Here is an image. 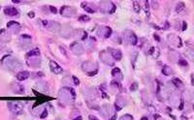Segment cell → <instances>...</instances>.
<instances>
[{
	"label": "cell",
	"mask_w": 194,
	"mask_h": 120,
	"mask_svg": "<svg viewBox=\"0 0 194 120\" xmlns=\"http://www.w3.org/2000/svg\"><path fill=\"white\" fill-rule=\"evenodd\" d=\"M75 96H76L75 91L70 87H64V88L60 89V91L58 93L59 99L67 104H71L72 101L75 99Z\"/></svg>",
	"instance_id": "cell-1"
},
{
	"label": "cell",
	"mask_w": 194,
	"mask_h": 120,
	"mask_svg": "<svg viewBox=\"0 0 194 120\" xmlns=\"http://www.w3.org/2000/svg\"><path fill=\"white\" fill-rule=\"evenodd\" d=\"M7 58H8V60H5L4 62H5V65L9 69H11L13 71H16L19 68H21V64L16 58H13L11 56H7Z\"/></svg>",
	"instance_id": "cell-2"
},
{
	"label": "cell",
	"mask_w": 194,
	"mask_h": 120,
	"mask_svg": "<svg viewBox=\"0 0 194 120\" xmlns=\"http://www.w3.org/2000/svg\"><path fill=\"white\" fill-rule=\"evenodd\" d=\"M8 106H9L10 109L12 110V112H14L16 114H19V113H20L23 110V105L20 102H18V101L10 102L8 104Z\"/></svg>",
	"instance_id": "cell-3"
},
{
	"label": "cell",
	"mask_w": 194,
	"mask_h": 120,
	"mask_svg": "<svg viewBox=\"0 0 194 120\" xmlns=\"http://www.w3.org/2000/svg\"><path fill=\"white\" fill-rule=\"evenodd\" d=\"M100 8L103 12L105 13H109V14H113L115 11H116V6L115 4H113L112 2L110 1H105V2H102L101 5H100Z\"/></svg>",
	"instance_id": "cell-4"
},
{
	"label": "cell",
	"mask_w": 194,
	"mask_h": 120,
	"mask_svg": "<svg viewBox=\"0 0 194 120\" xmlns=\"http://www.w3.org/2000/svg\"><path fill=\"white\" fill-rule=\"evenodd\" d=\"M97 35L101 38H109L111 35H112V30L110 27L108 26H101L99 29H98V32H97Z\"/></svg>",
	"instance_id": "cell-5"
},
{
	"label": "cell",
	"mask_w": 194,
	"mask_h": 120,
	"mask_svg": "<svg viewBox=\"0 0 194 120\" xmlns=\"http://www.w3.org/2000/svg\"><path fill=\"white\" fill-rule=\"evenodd\" d=\"M76 13H77V11L75 9H73L72 7H69V6H63L60 10V14L63 17H67V18H70V17L74 16Z\"/></svg>",
	"instance_id": "cell-6"
},
{
	"label": "cell",
	"mask_w": 194,
	"mask_h": 120,
	"mask_svg": "<svg viewBox=\"0 0 194 120\" xmlns=\"http://www.w3.org/2000/svg\"><path fill=\"white\" fill-rule=\"evenodd\" d=\"M100 59L102 60L104 63H106L107 65H109V66H113L114 65V61H113L112 56L110 55V53H107L105 51H102L100 53Z\"/></svg>",
	"instance_id": "cell-7"
},
{
	"label": "cell",
	"mask_w": 194,
	"mask_h": 120,
	"mask_svg": "<svg viewBox=\"0 0 194 120\" xmlns=\"http://www.w3.org/2000/svg\"><path fill=\"white\" fill-rule=\"evenodd\" d=\"M124 38H125V41L127 43H129L131 45H136L137 44V36L131 31L125 32L124 33Z\"/></svg>",
	"instance_id": "cell-8"
},
{
	"label": "cell",
	"mask_w": 194,
	"mask_h": 120,
	"mask_svg": "<svg viewBox=\"0 0 194 120\" xmlns=\"http://www.w3.org/2000/svg\"><path fill=\"white\" fill-rule=\"evenodd\" d=\"M82 68L83 69V71L88 72V73H90L91 71H95V70H97L96 64L93 63V62H90V61L84 62V63L82 65Z\"/></svg>",
	"instance_id": "cell-9"
},
{
	"label": "cell",
	"mask_w": 194,
	"mask_h": 120,
	"mask_svg": "<svg viewBox=\"0 0 194 120\" xmlns=\"http://www.w3.org/2000/svg\"><path fill=\"white\" fill-rule=\"evenodd\" d=\"M71 50L76 55H81L83 52V47L79 43H74V44L71 45Z\"/></svg>",
	"instance_id": "cell-10"
},
{
	"label": "cell",
	"mask_w": 194,
	"mask_h": 120,
	"mask_svg": "<svg viewBox=\"0 0 194 120\" xmlns=\"http://www.w3.org/2000/svg\"><path fill=\"white\" fill-rule=\"evenodd\" d=\"M170 36H171L173 39H171L170 37H168V42H169L172 46L180 48V47H181V40H180V38L178 37V36H176L175 34H170Z\"/></svg>",
	"instance_id": "cell-11"
},
{
	"label": "cell",
	"mask_w": 194,
	"mask_h": 120,
	"mask_svg": "<svg viewBox=\"0 0 194 120\" xmlns=\"http://www.w3.org/2000/svg\"><path fill=\"white\" fill-rule=\"evenodd\" d=\"M50 67H51V70H52L55 74H61V73L63 72L62 68L58 65L56 62H55V61H51V62H50Z\"/></svg>",
	"instance_id": "cell-12"
},
{
	"label": "cell",
	"mask_w": 194,
	"mask_h": 120,
	"mask_svg": "<svg viewBox=\"0 0 194 120\" xmlns=\"http://www.w3.org/2000/svg\"><path fill=\"white\" fill-rule=\"evenodd\" d=\"M4 14L7 15V16H9V17H15V16H18L19 12L14 7H6L4 9Z\"/></svg>",
	"instance_id": "cell-13"
},
{
	"label": "cell",
	"mask_w": 194,
	"mask_h": 120,
	"mask_svg": "<svg viewBox=\"0 0 194 120\" xmlns=\"http://www.w3.org/2000/svg\"><path fill=\"white\" fill-rule=\"evenodd\" d=\"M110 52V55L112 56V58H114L115 60H120L121 59V51L116 49V48H109L108 49Z\"/></svg>",
	"instance_id": "cell-14"
},
{
	"label": "cell",
	"mask_w": 194,
	"mask_h": 120,
	"mask_svg": "<svg viewBox=\"0 0 194 120\" xmlns=\"http://www.w3.org/2000/svg\"><path fill=\"white\" fill-rule=\"evenodd\" d=\"M47 26H48L49 30H51L52 32H59L60 31V24L57 22L51 21V22H49V24Z\"/></svg>",
	"instance_id": "cell-15"
},
{
	"label": "cell",
	"mask_w": 194,
	"mask_h": 120,
	"mask_svg": "<svg viewBox=\"0 0 194 120\" xmlns=\"http://www.w3.org/2000/svg\"><path fill=\"white\" fill-rule=\"evenodd\" d=\"M82 7L84 9V11H86V12H88V13H94V12H96V10L92 9V8H94L95 6H94L93 4H91V3L83 2V3H82Z\"/></svg>",
	"instance_id": "cell-16"
},
{
	"label": "cell",
	"mask_w": 194,
	"mask_h": 120,
	"mask_svg": "<svg viewBox=\"0 0 194 120\" xmlns=\"http://www.w3.org/2000/svg\"><path fill=\"white\" fill-rule=\"evenodd\" d=\"M29 72H27V71H21V72H19L18 73V75H17V79L19 81H23V80H27L28 79V77H29Z\"/></svg>",
	"instance_id": "cell-17"
},
{
	"label": "cell",
	"mask_w": 194,
	"mask_h": 120,
	"mask_svg": "<svg viewBox=\"0 0 194 120\" xmlns=\"http://www.w3.org/2000/svg\"><path fill=\"white\" fill-rule=\"evenodd\" d=\"M112 75L114 78H116V80L117 81H121L122 80V74L120 72V70L118 68H115L113 71H112Z\"/></svg>",
	"instance_id": "cell-18"
},
{
	"label": "cell",
	"mask_w": 194,
	"mask_h": 120,
	"mask_svg": "<svg viewBox=\"0 0 194 120\" xmlns=\"http://www.w3.org/2000/svg\"><path fill=\"white\" fill-rule=\"evenodd\" d=\"M172 82L174 83L175 87H176V88H178L179 90H181V89H183V83H182V81H181L180 80H179V79L175 78V79H173Z\"/></svg>",
	"instance_id": "cell-19"
},
{
	"label": "cell",
	"mask_w": 194,
	"mask_h": 120,
	"mask_svg": "<svg viewBox=\"0 0 194 120\" xmlns=\"http://www.w3.org/2000/svg\"><path fill=\"white\" fill-rule=\"evenodd\" d=\"M184 11H185V5H184V3H182V2L178 3V5L176 7V12L179 13V14H181Z\"/></svg>",
	"instance_id": "cell-20"
},
{
	"label": "cell",
	"mask_w": 194,
	"mask_h": 120,
	"mask_svg": "<svg viewBox=\"0 0 194 120\" xmlns=\"http://www.w3.org/2000/svg\"><path fill=\"white\" fill-rule=\"evenodd\" d=\"M162 73H163V75H165V76H171V75L173 74V70H172L169 66H164L163 69H162Z\"/></svg>",
	"instance_id": "cell-21"
},
{
	"label": "cell",
	"mask_w": 194,
	"mask_h": 120,
	"mask_svg": "<svg viewBox=\"0 0 194 120\" xmlns=\"http://www.w3.org/2000/svg\"><path fill=\"white\" fill-rule=\"evenodd\" d=\"M40 55V50L39 48H34L32 50H30L28 53H27V57H30V56H39Z\"/></svg>",
	"instance_id": "cell-22"
},
{
	"label": "cell",
	"mask_w": 194,
	"mask_h": 120,
	"mask_svg": "<svg viewBox=\"0 0 194 120\" xmlns=\"http://www.w3.org/2000/svg\"><path fill=\"white\" fill-rule=\"evenodd\" d=\"M185 54H186V56H187L189 59L194 61V50L192 48H188V49L185 51Z\"/></svg>",
	"instance_id": "cell-23"
},
{
	"label": "cell",
	"mask_w": 194,
	"mask_h": 120,
	"mask_svg": "<svg viewBox=\"0 0 194 120\" xmlns=\"http://www.w3.org/2000/svg\"><path fill=\"white\" fill-rule=\"evenodd\" d=\"M7 27L8 28H13V27H16V28H19V24L16 21H9L8 24H7Z\"/></svg>",
	"instance_id": "cell-24"
},
{
	"label": "cell",
	"mask_w": 194,
	"mask_h": 120,
	"mask_svg": "<svg viewBox=\"0 0 194 120\" xmlns=\"http://www.w3.org/2000/svg\"><path fill=\"white\" fill-rule=\"evenodd\" d=\"M179 101H180V98L179 96H177V95H175V98H174V96L171 98V103H172L173 105H176V106H178Z\"/></svg>",
	"instance_id": "cell-25"
},
{
	"label": "cell",
	"mask_w": 194,
	"mask_h": 120,
	"mask_svg": "<svg viewBox=\"0 0 194 120\" xmlns=\"http://www.w3.org/2000/svg\"><path fill=\"white\" fill-rule=\"evenodd\" d=\"M120 120H133V117L129 114H125V115L120 117Z\"/></svg>",
	"instance_id": "cell-26"
},
{
	"label": "cell",
	"mask_w": 194,
	"mask_h": 120,
	"mask_svg": "<svg viewBox=\"0 0 194 120\" xmlns=\"http://www.w3.org/2000/svg\"><path fill=\"white\" fill-rule=\"evenodd\" d=\"M138 89V83H136V82H133L132 83V85L130 86V90L131 91H135Z\"/></svg>",
	"instance_id": "cell-27"
},
{
	"label": "cell",
	"mask_w": 194,
	"mask_h": 120,
	"mask_svg": "<svg viewBox=\"0 0 194 120\" xmlns=\"http://www.w3.org/2000/svg\"><path fill=\"white\" fill-rule=\"evenodd\" d=\"M89 17L88 16H82V17H80L79 18V20H82V21H87V20H89Z\"/></svg>",
	"instance_id": "cell-28"
},
{
	"label": "cell",
	"mask_w": 194,
	"mask_h": 120,
	"mask_svg": "<svg viewBox=\"0 0 194 120\" xmlns=\"http://www.w3.org/2000/svg\"><path fill=\"white\" fill-rule=\"evenodd\" d=\"M47 115H48V111H47V109L45 108V109H43V111H42L40 117H41V118H45V117H47Z\"/></svg>",
	"instance_id": "cell-29"
},
{
	"label": "cell",
	"mask_w": 194,
	"mask_h": 120,
	"mask_svg": "<svg viewBox=\"0 0 194 120\" xmlns=\"http://www.w3.org/2000/svg\"><path fill=\"white\" fill-rule=\"evenodd\" d=\"M72 80H73L75 85H80V80H78L77 77H72Z\"/></svg>",
	"instance_id": "cell-30"
},
{
	"label": "cell",
	"mask_w": 194,
	"mask_h": 120,
	"mask_svg": "<svg viewBox=\"0 0 194 120\" xmlns=\"http://www.w3.org/2000/svg\"><path fill=\"white\" fill-rule=\"evenodd\" d=\"M179 64H180V65H181V66H187V62L183 59L179 60Z\"/></svg>",
	"instance_id": "cell-31"
},
{
	"label": "cell",
	"mask_w": 194,
	"mask_h": 120,
	"mask_svg": "<svg viewBox=\"0 0 194 120\" xmlns=\"http://www.w3.org/2000/svg\"><path fill=\"white\" fill-rule=\"evenodd\" d=\"M133 5H134V10H135L136 12L138 13V12L140 11V8H139V5H138V3H137V2H134V3H133Z\"/></svg>",
	"instance_id": "cell-32"
},
{
	"label": "cell",
	"mask_w": 194,
	"mask_h": 120,
	"mask_svg": "<svg viewBox=\"0 0 194 120\" xmlns=\"http://www.w3.org/2000/svg\"><path fill=\"white\" fill-rule=\"evenodd\" d=\"M50 11L53 12L54 14H56V13H57V10H56L55 7H54V6H51V7H50Z\"/></svg>",
	"instance_id": "cell-33"
},
{
	"label": "cell",
	"mask_w": 194,
	"mask_h": 120,
	"mask_svg": "<svg viewBox=\"0 0 194 120\" xmlns=\"http://www.w3.org/2000/svg\"><path fill=\"white\" fill-rule=\"evenodd\" d=\"M183 108V99H180V105L179 106V109H182Z\"/></svg>",
	"instance_id": "cell-34"
},
{
	"label": "cell",
	"mask_w": 194,
	"mask_h": 120,
	"mask_svg": "<svg viewBox=\"0 0 194 120\" xmlns=\"http://www.w3.org/2000/svg\"><path fill=\"white\" fill-rule=\"evenodd\" d=\"M182 25H183V26H181V30H182V31H184V30L186 29V22H185V21H183V22H182Z\"/></svg>",
	"instance_id": "cell-35"
},
{
	"label": "cell",
	"mask_w": 194,
	"mask_h": 120,
	"mask_svg": "<svg viewBox=\"0 0 194 120\" xmlns=\"http://www.w3.org/2000/svg\"><path fill=\"white\" fill-rule=\"evenodd\" d=\"M88 118H89L90 120H98L96 117H94L93 115H89V117H88Z\"/></svg>",
	"instance_id": "cell-36"
},
{
	"label": "cell",
	"mask_w": 194,
	"mask_h": 120,
	"mask_svg": "<svg viewBox=\"0 0 194 120\" xmlns=\"http://www.w3.org/2000/svg\"><path fill=\"white\" fill-rule=\"evenodd\" d=\"M153 36H154V38H156V39H155V40L157 41V42H160V37H158V36H157V35H156V34H154V35H153Z\"/></svg>",
	"instance_id": "cell-37"
},
{
	"label": "cell",
	"mask_w": 194,
	"mask_h": 120,
	"mask_svg": "<svg viewBox=\"0 0 194 120\" xmlns=\"http://www.w3.org/2000/svg\"><path fill=\"white\" fill-rule=\"evenodd\" d=\"M33 15H34V13H33V12H30V13L28 14V16H29V18H33V17H34Z\"/></svg>",
	"instance_id": "cell-38"
},
{
	"label": "cell",
	"mask_w": 194,
	"mask_h": 120,
	"mask_svg": "<svg viewBox=\"0 0 194 120\" xmlns=\"http://www.w3.org/2000/svg\"><path fill=\"white\" fill-rule=\"evenodd\" d=\"M191 80H192V82H191V83H192V85H194V75L193 74L191 75Z\"/></svg>",
	"instance_id": "cell-39"
},
{
	"label": "cell",
	"mask_w": 194,
	"mask_h": 120,
	"mask_svg": "<svg viewBox=\"0 0 194 120\" xmlns=\"http://www.w3.org/2000/svg\"><path fill=\"white\" fill-rule=\"evenodd\" d=\"M73 120H83V117H82V116H78L77 118H75V119H73Z\"/></svg>",
	"instance_id": "cell-40"
},
{
	"label": "cell",
	"mask_w": 194,
	"mask_h": 120,
	"mask_svg": "<svg viewBox=\"0 0 194 120\" xmlns=\"http://www.w3.org/2000/svg\"><path fill=\"white\" fill-rule=\"evenodd\" d=\"M13 2L14 3H20V1H19V0H13Z\"/></svg>",
	"instance_id": "cell-41"
},
{
	"label": "cell",
	"mask_w": 194,
	"mask_h": 120,
	"mask_svg": "<svg viewBox=\"0 0 194 120\" xmlns=\"http://www.w3.org/2000/svg\"><path fill=\"white\" fill-rule=\"evenodd\" d=\"M141 120H149V118H148V117H146V116H145V117H143V118H142V119Z\"/></svg>",
	"instance_id": "cell-42"
}]
</instances>
